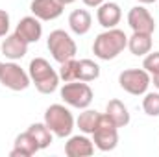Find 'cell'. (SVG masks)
<instances>
[{"mask_svg":"<svg viewBox=\"0 0 159 157\" xmlns=\"http://www.w3.org/2000/svg\"><path fill=\"white\" fill-rule=\"evenodd\" d=\"M28 74L41 94H52L59 87V74L54 70V67L44 57H35L30 61Z\"/></svg>","mask_w":159,"mask_h":157,"instance_id":"2","label":"cell"},{"mask_svg":"<svg viewBox=\"0 0 159 157\" xmlns=\"http://www.w3.org/2000/svg\"><path fill=\"white\" fill-rule=\"evenodd\" d=\"M139 4H143V6H146V4H154V2H157V0H137Z\"/></svg>","mask_w":159,"mask_h":157,"instance_id":"28","label":"cell"},{"mask_svg":"<svg viewBox=\"0 0 159 157\" xmlns=\"http://www.w3.org/2000/svg\"><path fill=\"white\" fill-rule=\"evenodd\" d=\"M2 65H4V63H2V61H0V72H2Z\"/></svg>","mask_w":159,"mask_h":157,"instance_id":"30","label":"cell"},{"mask_svg":"<svg viewBox=\"0 0 159 157\" xmlns=\"http://www.w3.org/2000/svg\"><path fill=\"white\" fill-rule=\"evenodd\" d=\"M96 20L106 30L117 28V24L122 20V9H120V6L117 2H104L102 6L96 7Z\"/></svg>","mask_w":159,"mask_h":157,"instance_id":"13","label":"cell"},{"mask_svg":"<svg viewBox=\"0 0 159 157\" xmlns=\"http://www.w3.org/2000/svg\"><path fill=\"white\" fill-rule=\"evenodd\" d=\"M94 154V142L85 135H70L65 142V155L67 157H89Z\"/></svg>","mask_w":159,"mask_h":157,"instance_id":"12","label":"cell"},{"mask_svg":"<svg viewBox=\"0 0 159 157\" xmlns=\"http://www.w3.org/2000/svg\"><path fill=\"white\" fill-rule=\"evenodd\" d=\"M57 74H59V79H63L65 83L78 79V61L72 57V59H67V61L59 63V72Z\"/></svg>","mask_w":159,"mask_h":157,"instance_id":"22","label":"cell"},{"mask_svg":"<svg viewBox=\"0 0 159 157\" xmlns=\"http://www.w3.org/2000/svg\"><path fill=\"white\" fill-rule=\"evenodd\" d=\"M93 26V17L87 9H74L69 15V28L76 35H85Z\"/></svg>","mask_w":159,"mask_h":157,"instance_id":"16","label":"cell"},{"mask_svg":"<svg viewBox=\"0 0 159 157\" xmlns=\"http://www.w3.org/2000/svg\"><path fill=\"white\" fill-rule=\"evenodd\" d=\"M0 83L9 89V91H26L32 83L30 74L17 63V61H7L2 65V72H0Z\"/></svg>","mask_w":159,"mask_h":157,"instance_id":"8","label":"cell"},{"mask_svg":"<svg viewBox=\"0 0 159 157\" xmlns=\"http://www.w3.org/2000/svg\"><path fill=\"white\" fill-rule=\"evenodd\" d=\"M87 7H98V6H102L106 0H81Z\"/></svg>","mask_w":159,"mask_h":157,"instance_id":"26","label":"cell"},{"mask_svg":"<svg viewBox=\"0 0 159 157\" xmlns=\"http://www.w3.org/2000/svg\"><path fill=\"white\" fill-rule=\"evenodd\" d=\"M128 48V35L119 28H109L96 35L93 43V54L102 61H111Z\"/></svg>","mask_w":159,"mask_h":157,"instance_id":"1","label":"cell"},{"mask_svg":"<svg viewBox=\"0 0 159 157\" xmlns=\"http://www.w3.org/2000/svg\"><path fill=\"white\" fill-rule=\"evenodd\" d=\"M46 46H48V52L52 54V57L57 63L72 59L76 56V52H78L76 41L72 39L70 34L65 32V30H54V32H50V35L46 39Z\"/></svg>","mask_w":159,"mask_h":157,"instance_id":"5","label":"cell"},{"mask_svg":"<svg viewBox=\"0 0 159 157\" xmlns=\"http://www.w3.org/2000/svg\"><path fill=\"white\" fill-rule=\"evenodd\" d=\"M128 50L137 57H143L152 52V34L133 32L131 37H128Z\"/></svg>","mask_w":159,"mask_h":157,"instance_id":"18","label":"cell"},{"mask_svg":"<svg viewBox=\"0 0 159 157\" xmlns=\"http://www.w3.org/2000/svg\"><path fill=\"white\" fill-rule=\"evenodd\" d=\"M93 142L94 148L100 152H111L119 144V128L106 113H102L96 129L93 131Z\"/></svg>","mask_w":159,"mask_h":157,"instance_id":"6","label":"cell"},{"mask_svg":"<svg viewBox=\"0 0 159 157\" xmlns=\"http://www.w3.org/2000/svg\"><path fill=\"white\" fill-rule=\"evenodd\" d=\"M59 96L61 100L69 105V107H76V109H85L91 105L93 98H94V92L91 89V85L87 81H67L61 91H59Z\"/></svg>","mask_w":159,"mask_h":157,"instance_id":"4","label":"cell"},{"mask_svg":"<svg viewBox=\"0 0 159 157\" xmlns=\"http://www.w3.org/2000/svg\"><path fill=\"white\" fill-rule=\"evenodd\" d=\"M44 124L50 128V131L59 139H69L72 135V129L76 126V120L72 117L70 109L63 104H52L44 111Z\"/></svg>","mask_w":159,"mask_h":157,"instance_id":"3","label":"cell"},{"mask_svg":"<svg viewBox=\"0 0 159 157\" xmlns=\"http://www.w3.org/2000/svg\"><path fill=\"white\" fill-rule=\"evenodd\" d=\"M143 69L152 76L159 72V52H148L143 59Z\"/></svg>","mask_w":159,"mask_h":157,"instance_id":"24","label":"cell"},{"mask_svg":"<svg viewBox=\"0 0 159 157\" xmlns=\"http://www.w3.org/2000/svg\"><path fill=\"white\" fill-rule=\"evenodd\" d=\"M59 2H61V4H63V6H69V4H74V2H76V0H59Z\"/></svg>","mask_w":159,"mask_h":157,"instance_id":"29","label":"cell"},{"mask_svg":"<svg viewBox=\"0 0 159 157\" xmlns=\"http://www.w3.org/2000/svg\"><path fill=\"white\" fill-rule=\"evenodd\" d=\"M152 83L150 74L144 69H126L119 74V85L122 91L133 96H143Z\"/></svg>","mask_w":159,"mask_h":157,"instance_id":"7","label":"cell"},{"mask_svg":"<svg viewBox=\"0 0 159 157\" xmlns=\"http://www.w3.org/2000/svg\"><path fill=\"white\" fill-rule=\"evenodd\" d=\"M9 13L6 9H0V37H6L9 32Z\"/></svg>","mask_w":159,"mask_h":157,"instance_id":"25","label":"cell"},{"mask_svg":"<svg viewBox=\"0 0 159 157\" xmlns=\"http://www.w3.org/2000/svg\"><path fill=\"white\" fill-rule=\"evenodd\" d=\"M128 24L133 32H141V34H154L156 32V19L143 4H139L128 11Z\"/></svg>","mask_w":159,"mask_h":157,"instance_id":"9","label":"cell"},{"mask_svg":"<svg viewBox=\"0 0 159 157\" xmlns=\"http://www.w3.org/2000/svg\"><path fill=\"white\" fill-rule=\"evenodd\" d=\"M63 4L59 0H32L30 11L39 20H56L63 13Z\"/></svg>","mask_w":159,"mask_h":157,"instance_id":"11","label":"cell"},{"mask_svg":"<svg viewBox=\"0 0 159 157\" xmlns=\"http://www.w3.org/2000/svg\"><path fill=\"white\" fill-rule=\"evenodd\" d=\"M100 117H102V113H98L96 109L85 107V109H81L80 117L76 118V126L80 128L81 133L93 135V131L96 129V126H98V122H100Z\"/></svg>","mask_w":159,"mask_h":157,"instance_id":"19","label":"cell"},{"mask_svg":"<svg viewBox=\"0 0 159 157\" xmlns=\"http://www.w3.org/2000/svg\"><path fill=\"white\" fill-rule=\"evenodd\" d=\"M106 115L115 122L117 128H126V126L129 124V120H131L128 107L124 105V102H120L117 98H113V100L107 102V105H106Z\"/></svg>","mask_w":159,"mask_h":157,"instance_id":"17","label":"cell"},{"mask_svg":"<svg viewBox=\"0 0 159 157\" xmlns=\"http://www.w3.org/2000/svg\"><path fill=\"white\" fill-rule=\"evenodd\" d=\"M100 78V65L93 59H80L78 61V79L80 81H94Z\"/></svg>","mask_w":159,"mask_h":157,"instance_id":"21","label":"cell"},{"mask_svg":"<svg viewBox=\"0 0 159 157\" xmlns=\"http://www.w3.org/2000/svg\"><path fill=\"white\" fill-rule=\"evenodd\" d=\"M143 111L148 117H159V92H144L143 98Z\"/></svg>","mask_w":159,"mask_h":157,"instance_id":"23","label":"cell"},{"mask_svg":"<svg viewBox=\"0 0 159 157\" xmlns=\"http://www.w3.org/2000/svg\"><path fill=\"white\" fill-rule=\"evenodd\" d=\"M28 131H30L32 137L37 141V144H39L41 150H44V148H48V146L52 144L54 133L50 131V128H48L44 122H34V124H30Z\"/></svg>","mask_w":159,"mask_h":157,"instance_id":"20","label":"cell"},{"mask_svg":"<svg viewBox=\"0 0 159 157\" xmlns=\"http://www.w3.org/2000/svg\"><path fill=\"white\" fill-rule=\"evenodd\" d=\"M28 46L30 44L24 39H20L17 34H11V35H6V39L2 41L0 50L9 61H19L28 54Z\"/></svg>","mask_w":159,"mask_h":157,"instance_id":"14","label":"cell"},{"mask_svg":"<svg viewBox=\"0 0 159 157\" xmlns=\"http://www.w3.org/2000/svg\"><path fill=\"white\" fill-rule=\"evenodd\" d=\"M150 78H152V83H154V87H156V89H159V72L152 74Z\"/></svg>","mask_w":159,"mask_h":157,"instance_id":"27","label":"cell"},{"mask_svg":"<svg viewBox=\"0 0 159 157\" xmlns=\"http://www.w3.org/2000/svg\"><path fill=\"white\" fill-rule=\"evenodd\" d=\"M15 34L24 39L28 44L32 43H37L43 37V24L35 15H28V17H22L15 28Z\"/></svg>","mask_w":159,"mask_h":157,"instance_id":"10","label":"cell"},{"mask_svg":"<svg viewBox=\"0 0 159 157\" xmlns=\"http://www.w3.org/2000/svg\"><path fill=\"white\" fill-rule=\"evenodd\" d=\"M39 144L37 141L32 137V133L26 129L24 133H19L15 137V142H13V150L9 152L11 157H32L39 152Z\"/></svg>","mask_w":159,"mask_h":157,"instance_id":"15","label":"cell"}]
</instances>
